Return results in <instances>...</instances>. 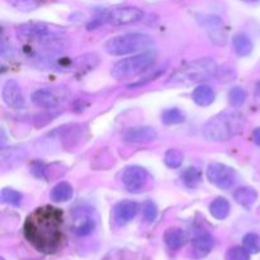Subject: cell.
<instances>
[{"label":"cell","mask_w":260,"mask_h":260,"mask_svg":"<svg viewBox=\"0 0 260 260\" xmlns=\"http://www.w3.org/2000/svg\"><path fill=\"white\" fill-rule=\"evenodd\" d=\"M62 211L52 206L38 207L25 218L24 236L28 243L43 254H55L63 245Z\"/></svg>","instance_id":"6da1fadb"},{"label":"cell","mask_w":260,"mask_h":260,"mask_svg":"<svg viewBox=\"0 0 260 260\" xmlns=\"http://www.w3.org/2000/svg\"><path fill=\"white\" fill-rule=\"evenodd\" d=\"M245 126V118L238 111H223L208 119L203 127V136L213 142L229 141L241 134Z\"/></svg>","instance_id":"7a4b0ae2"},{"label":"cell","mask_w":260,"mask_h":260,"mask_svg":"<svg viewBox=\"0 0 260 260\" xmlns=\"http://www.w3.org/2000/svg\"><path fill=\"white\" fill-rule=\"evenodd\" d=\"M218 66L216 61L210 57H203L193 60L178 69L169 78L167 84L172 85H192L208 80L217 74Z\"/></svg>","instance_id":"3957f363"},{"label":"cell","mask_w":260,"mask_h":260,"mask_svg":"<svg viewBox=\"0 0 260 260\" xmlns=\"http://www.w3.org/2000/svg\"><path fill=\"white\" fill-rule=\"evenodd\" d=\"M155 41L151 36L145 33H127L111 38L106 43V51L109 55L123 56L129 53L146 52L151 50Z\"/></svg>","instance_id":"277c9868"},{"label":"cell","mask_w":260,"mask_h":260,"mask_svg":"<svg viewBox=\"0 0 260 260\" xmlns=\"http://www.w3.org/2000/svg\"><path fill=\"white\" fill-rule=\"evenodd\" d=\"M155 60H156V53L152 51H146L131 57L122 58L114 63L111 70V75L117 80L134 78L154 65Z\"/></svg>","instance_id":"5b68a950"},{"label":"cell","mask_w":260,"mask_h":260,"mask_svg":"<svg viewBox=\"0 0 260 260\" xmlns=\"http://www.w3.org/2000/svg\"><path fill=\"white\" fill-rule=\"evenodd\" d=\"M197 20L215 45L225 46L228 43V33H226L225 24L220 17L212 14H203L198 15Z\"/></svg>","instance_id":"8992f818"},{"label":"cell","mask_w":260,"mask_h":260,"mask_svg":"<svg viewBox=\"0 0 260 260\" xmlns=\"http://www.w3.org/2000/svg\"><path fill=\"white\" fill-rule=\"evenodd\" d=\"M207 178L213 185L223 190L231 189L236 183L235 170L221 162L210 164L207 169Z\"/></svg>","instance_id":"52a82bcc"},{"label":"cell","mask_w":260,"mask_h":260,"mask_svg":"<svg viewBox=\"0 0 260 260\" xmlns=\"http://www.w3.org/2000/svg\"><path fill=\"white\" fill-rule=\"evenodd\" d=\"M149 182V173L139 165L127 167L122 173V183L131 193H140L145 189Z\"/></svg>","instance_id":"ba28073f"},{"label":"cell","mask_w":260,"mask_h":260,"mask_svg":"<svg viewBox=\"0 0 260 260\" xmlns=\"http://www.w3.org/2000/svg\"><path fill=\"white\" fill-rule=\"evenodd\" d=\"M144 18V12L136 7L114 8L106 13L107 22L112 25H126L140 22Z\"/></svg>","instance_id":"9c48e42d"},{"label":"cell","mask_w":260,"mask_h":260,"mask_svg":"<svg viewBox=\"0 0 260 260\" xmlns=\"http://www.w3.org/2000/svg\"><path fill=\"white\" fill-rule=\"evenodd\" d=\"M96 220L93 216V211L80 208L73 212V222L71 230L78 236H88L95 230Z\"/></svg>","instance_id":"30bf717a"},{"label":"cell","mask_w":260,"mask_h":260,"mask_svg":"<svg viewBox=\"0 0 260 260\" xmlns=\"http://www.w3.org/2000/svg\"><path fill=\"white\" fill-rule=\"evenodd\" d=\"M2 96L4 103L8 107H12V108L20 109L25 106V99L23 95L22 88H20L19 84L15 80L10 79V80L5 81L4 86H3Z\"/></svg>","instance_id":"8fae6325"},{"label":"cell","mask_w":260,"mask_h":260,"mask_svg":"<svg viewBox=\"0 0 260 260\" xmlns=\"http://www.w3.org/2000/svg\"><path fill=\"white\" fill-rule=\"evenodd\" d=\"M139 212V205L134 201H122L118 202L113 208L114 221L119 226H123L134 220Z\"/></svg>","instance_id":"7c38bea8"},{"label":"cell","mask_w":260,"mask_h":260,"mask_svg":"<svg viewBox=\"0 0 260 260\" xmlns=\"http://www.w3.org/2000/svg\"><path fill=\"white\" fill-rule=\"evenodd\" d=\"M123 140L132 144H149L156 139L157 134L152 127H132L123 132Z\"/></svg>","instance_id":"4fadbf2b"},{"label":"cell","mask_w":260,"mask_h":260,"mask_svg":"<svg viewBox=\"0 0 260 260\" xmlns=\"http://www.w3.org/2000/svg\"><path fill=\"white\" fill-rule=\"evenodd\" d=\"M61 101L62 99H61L60 94L51 89H38L32 94V102L41 108H56L61 103Z\"/></svg>","instance_id":"5bb4252c"},{"label":"cell","mask_w":260,"mask_h":260,"mask_svg":"<svg viewBox=\"0 0 260 260\" xmlns=\"http://www.w3.org/2000/svg\"><path fill=\"white\" fill-rule=\"evenodd\" d=\"M52 33L51 28L43 23H27L18 28V35L24 40H42Z\"/></svg>","instance_id":"9a60e30c"},{"label":"cell","mask_w":260,"mask_h":260,"mask_svg":"<svg viewBox=\"0 0 260 260\" xmlns=\"http://www.w3.org/2000/svg\"><path fill=\"white\" fill-rule=\"evenodd\" d=\"M213 245H215L213 236L211 234H202V235H198L193 240V253H194V255L197 258H205V256H207L211 253V250L213 249Z\"/></svg>","instance_id":"2e32d148"},{"label":"cell","mask_w":260,"mask_h":260,"mask_svg":"<svg viewBox=\"0 0 260 260\" xmlns=\"http://www.w3.org/2000/svg\"><path fill=\"white\" fill-rule=\"evenodd\" d=\"M187 234L178 228L168 229L164 234L165 244L172 250H179L180 248H183L187 243Z\"/></svg>","instance_id":"e0dca14e"},{"label":"cell","mask_w":260,"mask_h":260,"mask_svg":"<svg viewBox=\"0 0 260 260\" xmlns=\"http://www.w3.org/2000/svg\"><path fill=\"white\" fill-rule=\"evenodd\" d=\"M234 200L245 208H251L258 200V192L251 187H240L234 192Z\"/></svg>","instance_id":"ac0fdd59"},{"label":"cell","mask_w":260,"mask_h":260,"mask_svg":"<svg viewBox=\"0 0 260 260\" xmlns=\"http://www.w3.org/2000/svg\"><path fill=\"white\" fill-rule=\"evenodd\" d=\"M193 102L200 107H208L215 102L216 94L213 89L208 85H200L193 90Z\"/></svg>","instance_id":"d6986e66"},{"label":"cell","mask_w":260,"mask_h":260,"mask_svg":"<svg viewBox=\"0 0 260 260\" xmlns=\"http://www.w3.org/2000/svg\"><path fill=\"white\" fill-rule=\"evenodd\" d=\"M233 45L235 52L241 57L249 56L253 52V42H251L250 37L245 33H238V35L234 36Z\"/></svg>","instance_id":"ffe728a7"},{"label":"cell","mask_w":260,"mask_h":260,"mask_svg":"<svg viewBox=\"0 0 260 260\" xmlns=\"http://www.w3.org/2000/svg\"><path fill=\"white\" fill-rule=\"evenodd\" d=\"M73 187L68 182H61L51 190V200L53 202H68L73 198Z\"/></svg>","instance_id":"44dd1931"},{"label":"cell","mask_w":260,"mask_h":260,"mask_svg":"<svg viewBox=\"0 0 260 260\" xmlns=\"http://www.w3.org/2000/svg\"><path fill=\"white\" fill-rule=\"evenodd\" d=\"M210 212L217 220H225L230 213V202L223 197L216 198L210 205Z\"/></svg>","instance_id":"7402d4cb"},{"label":"cell","mask_w":260,"mask_h":260,"mask_svg":"<svg viewBox=\"0 0 260 260\" xmlns=\"http://www.w3.org/2000/svg\"><path fill=\"white\" fill-rule=\"evenodd\" d=\"M185 114L180 111L179 108H169L165 109L161 113V122L167 126L172 124H180L184 123Z\"/></svg>","instance_id":"603a6c76"},{"label":"cell","mask_w":260,"mask_h":260,"mask_svg":"<svg viewBox=\"0 0 260 260\" xmlns=\"http://www.w3.org/2000/svg\"><path fill=\"white\" fill-rule=\"evenodd\" d=\"M183 161H184V155H183V152L180 150L169 149L165 152L164 162L170 169H178V168L182 167Z\"/></svg>","instance_id":"cb8c5ba5"},{"label":"cell","mask_w":260,"mask_h":260,"mask_svg":"<svg viewBox=\"0 0 260 260\" xmlns=\"http://www.w3.org/2000/svg\"><path fill=\"white\" fill-rule=\"evenodd\" d=\"M246 91L244 90L243 88L240 86H234V88L230 89L228 94V98H229V103L234 107V108H240L244 103L246 102Z\"/></svg>","instance_id":"d4e9b609"},{"label":"cell","mask_w":260,"mask_h":260,"mask_svg":"<svg viewBox=\"0 0 260 260\" xmlns=\"http://www.w3.org/2000/svg\"><path fill=\"white\" fill-rule=\"evenodd\" d=\"M182 179L187 187L194 188L197 187L201 183V180H202V174H201V172L197 168L190 167L184 170V173L182 174Z\"/></svg>","instance_id":"484cf974"},{"label":"cell","mask_w":260,"mask_h":260,"mask_svg":"<svg viewBox=\"0 0 260 260\" xmlns=\"http://www.w3.org/2000/svg\"><path fill=\"white\" fill-rule=\"evenodd\" d=\"M2 202L8 203V205L12 206H19L22 203L23 196L22 193H19L18 190L12 189V188H4L2 190Z\"/></svg>","instance_id":"4316f807"},{"label":"cell","mask_w":260,"mask_h":260,"mask_svg":"<svg viewBox=\"0 0 260 260\" xmlns=\"http://www.w3.org/2000/svg\"><path fill=\"white\" fill-rule=\"evenodd\" d=\"M244 248L251 254H258L260 251V236L254 233H249L243 239Z\"/></svg>","instance_id":"83f0119b"},{"label":"cell","mask_w":260,"mask_h":260,"mask_svg":"<svg viewBox=\"0 0 260 260\" xmlns=\"http://www.w3.org/2000/svg\"><path fill=\"white\" fill-rule=\"evenodd\" d=\"M226 260H250V253L245 248L234 246L226 251Z\"/></svg>","instance_id":"f1b7e54d"},{"label":"cell","mask_w":260,"mask_h":260,"mask_svg":"<svg viewBox=\"0 0 260 260\" xmlns=\"http://www.w3.org/2000/svg\"><path fill=\"white\" fill-rule=\"evenodd\" d=\"M12 7L22 10V12H30L40 5V0H7Z\"/></svg>","instance_id":"f546056e"},{"label":"cell","mask_w":260,"mask_h":260,"mask_svg":"<svg viewBox=\"0 0 260 260\" xmlns=\"http://www.w3.org/2000/svg\"><path fill=\"white\" fill-rule=\"evenodd\" d=\"M144 217L147 222H154L157 217V207L152 201L144 203Z\"/></svg>","instance_id":"4dcf8cb0"},{"label":"cell","mask_w":260,"mask_h":260,"mask_svg":"<svg viewBox=\"0 0 260 260\" xmlns=\"http://www.w3.org/2000/svg\"><path fill=\"white\" fill-rule=\"evenodd\" d=\"M253 140H254V142H255V144L258 145V146H260V127H258V128L254 129Z\"/></svg>","instance_id":"1f68e13d"},{"label":"cell","mask_w":260,"mask_h":260,"mask_svg":"<svg viewBox=\"0 0 260 260\" xmlns=\"http://www.w3.org/2000/svg\"><path fill=\"white\" fill-rule=\"evenodd\" d=\"M241 2L249 3V4H255V3H259L260 0H241Z\"/></svg>","instance_id":"d6a6232c"},{"label":"cell","mask_w":260,"mask_h":260,"mask_svg":"<svg viewBox=\"0 0 260 260\" xmlns=\"http://www.w3.org/2000/svg\"><path fill=\"white\" fill-rule=\"evenodd\" d=\"M0 260H5V259H4V258H2V259H0Z\"/></svg>","instance_id":"836d02e7"}]
</instances>
